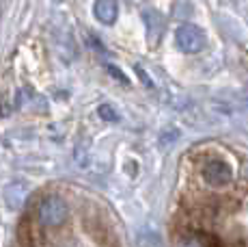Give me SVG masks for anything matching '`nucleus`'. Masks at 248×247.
<instances>
[{"label":"nucleus","instance_id":"obj_1","mask_svg":"<svg viewBox=\"0 0 248 247\" xmlns=\"http://www.w3.org/2000/svg\"><path fill=\"white\" fill-rule=\"evenodd\" d=\"M69 215V208L67 202L59 195H50L47 199H44V204L39 206V221L47 228H54L61 226Z\"/></svg>","mask_w":248,"mask_h":247},{"label":"nucleus","instance_id":"obj_2","mask_svg":"<svg viewBox=\"0 0 248 247\" xmlns=\"http://www.w3.org/2000/svg\"><path fill=\"white\" fill-rule=\"evenodd\" d=\"M175 39H177V46L188 54H197L205 48V33L199 28L197 24H181L175 33Z\"/></svg>","mask_w":248,"mask_h":247},{"label":"nucleus","instance_id":"obj_3","mask_svg":"<svg viewBox=\"0 0 248 247\" xmlns=\"http://www.w3.org/2000/svg\"><path fill=\"white\" fill-rule=\"evenodd\" d=\"M203 178L212 187H225V184L231 182L233 172L225 160H209L203 169Z\"/></svg>","mask_w":248,"mask_h":247},{"label":"nucleus","instance_id":"obj_4","mask_svg":"<svg viewBox=\"0 0 248 247\" xmlns=\"http://www.w3.org/2000/svg\"><path fill=\"white\" fill-rule=\"evenodd\" d=\"M119 13V4L117 0H97L95 2V18L104 24H114Z\"/></svg>","mask_w":248,"mask_h":247},{"label":"nucleus","instance_id":"obj_5","mask_svg":"<svg viewBox=\"0 0 248 247\" xmlns=\"http://www.w3.org/2000/svg\"><path fill=\"white\" fill-rule=\"evenodd\" d=\"M28 195V187L26 182H13L4 189V202L9 208H20L24 204V199Z\"/></svg>","mask_w":248,"mask_h":247},{"label":"nucleus","instance_id":"obj_6","mask_svg":"<svg viewBox=\"0 0 248 247\" xmlns=\"http://www.w3.org/2000/svg\"><path fill=\"white\" fill-rule=\"evenodd\" d=\"M99 117L106 120V122H117L119 120V115L114 113V108L108 106V104H102V106H99Z\"/></svg>","mask_w":248,"mask_h":247},{"label":"nucleus","instance_id":"obj_7","mask_svg":"<svg viewBox=\"0 0 248 247\" xmlns=\"http://www.w3.org/2000/svg\"><path fill=\"white\" fill-rule=\"evenodd\" d=\"M108 72H110V74H114V76H117V78H119V80H121V83H127L125 74H123V72H121V70H117V68H114V65H108Z\"/></svg>","mask_w":248,"mask_h":247}]
</instances>
